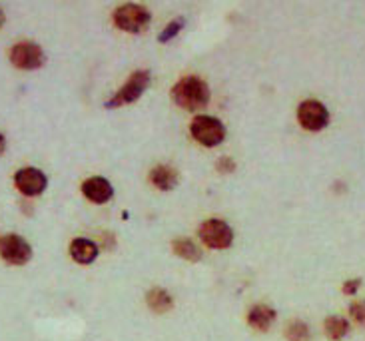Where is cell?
I'll return each mask as SVG.
<instances>
[{"label":"cell","mask_w":365,"mask_h":341,"mask_svg":"<svg viewBox=\"0 0 365 341\" xmlns=\"http://www.w3.org/2000/svg\"><path fill=\"white\" fill-rule=\"evenodd\" d=\"M172 100L184 110H204L210 102V88L200 76H184L172 88Z\"/></svg>","instance_id":"cell-1"},{"label":"cell","mask_w":365,"mask_h":341,"mask_svg":"<svg viewBox=\"0 0 365 341\" xmlns=\"http://www.w3.org/2000/svg\"><path fill=\"white\" fill-rule=\"evenodd\" d=\"M112 20L116 24V29L124 30L128 34H140V32L148 29L152 14H150L146 6L130 2V4H122V6L114 10Z\"/></svg>","instance_id":"cell-2"},{"label":"cell","mask_w":365,"mask_h":341,"mask_svg":"<svg viewBox=\"0 0 365 341\" xmlns=\"http://www.w3.org/2000/svg\"><path fill=\"white\" fill-rule=\"evenodd\" d=\"M190 132L196 142L206 148L220 146L226 138V126L216 116H207V114H200L194 118L190 124Z\"/></svg>","instance_id":"cell-3"},{"label":"cell","mask_w":365,"mask_h":341,"mask_svg":"<svg viewBox=\"0 0 365 341\" xmlns=\"http://www.w3.org/2000/svg\"><path fill=\"white\" fill-rule=\"evenodd\" d=\"M197 235L210 250H227L234 244V230L224 220H216V218L202 222V225L197 228Z\"/></svg>","instance_id":"cell-4"},{"label":"cell","mask_w":365,"mask_h":341,"mask_svg":"<svg viewBox=\"0 0 365 341\" xmlns=\"http://www.w3.org/2000/svg\"><path fill=\"white\" fill-rule=\"evenodd\" d=\"M148 86H150V72L148 70H138V72L130 74L128 82L120 88L118 92L110 98L104 106L120 108V106H126V104H132V102H136V100L146 92V88Z\"/></svg>","instance_id":"cell-5"},{"label":"cell","mask_w":365,"mask_h":341,"mask_svg":"<svg viewBox=\"0 0 365 341\" xmlns=\"http://www.w3.org/2000/svg\"><path fill=\"white\" fill-rule=\"evenodd\" d=\"M297 122L299 126L307 130V132H319L329 124V112H327L326 104H322L319 100H304L297 106Z\"/></svg>","instance_id":"cell-6"},{"label":"cell","mask_w":365,"mask_h":341,"mask_svg":"<svg viewBox=\"0 0 365 341\" xmlns=\"http://www.w3.org/2000/svg\"><path fill=\"white\" fill-rule=\"evenodd\" d=\"M0 258L10 265H24L32 258V248L19 234L0 235Z\"/></svg>","instance_id":"cell-7"},{"label":"cell","mask_w":365,"mask_h":341,"mask_svg":"<svg viewBox=\"0 0 365 341\" xmlns=\"http://www.w3.org/2000/svg\"><path fill=\"white\" fill-rule=\"evenodd\" d=\"M10 62L20 70H36L44 64V50L40 49L36 42H30V40H24V42H16L12 49H10Z\"/></svg>","instance_id":"cell-8"},{"label":"cell","mask_w":365,"mask_h":341,"mask_svg":"<svg viewBox=\"0 0 365 341\" xmlns=\"http://www.w3.org/2000/svg\"><path fill=\"white\" fill-rule=\"evenodd\" d=\"M14 185L19 188L20 194L34 198V195H40L46 190L48 178L38 168H20L14 174Z\"/></svg>","instance_id":"cell-9"},{"label":"cell","mask_w":365,"mask_h":341,"mask_svg":"<svg viewBox=\"0 0 365 341\" xmlns=\"http://www.w3.org/2000/svg\"><path fill=\"white\" fill-rule=\"evenodd\" d=\"M82 194L86 195L90 202H94V204H106V202L112 200V195H114V188H112V184H110L106 178L92 175L88 180H84Z\"/></svg>","instance_id":"cell-10"},{"label":"cell","mask_w":365,"mask_h":341,"mask_svg":"<svg viewBox=\"0 0 365 341\" xmlns=\"http://www.w3.org/2000/svg\"><path fill=\"white\" fill-rule=\"evenodd\" d=\"M276 310H274L272 305H267V303H256V305L250 307V312H247V323H250V327L256 330V332H269L274 322H276Z\"/></svg>","instance_id":"cell-11"},{"label":"cell","mask_w":365,"mask_h":341,"mask_svg":"<svg viewBox=\"0 0 365 341\" xmlns=\"http://www.w3.org/2000/svg\"><path fill=\"white\" fill-rule=\"evenodd\" d=\"M100 254V248L92 240H86V238H76L72 244H70V255L76 263H82V265H88L92 263Z\"/></svg>","instance_id":"cell-12"},{"label":"cell","mask_w":365,"mask_h":341,"mask_svg":"<svg viewBox=\"0 0 365 341\" xmlns=\"http://www.w3.org/2000/svg\"><path fill=\"white\" fill-rule=\"evenodd\" d=\"M150 182L162 192H170V190H174L178 185V172L172 166L160 164V166L150 170Z\"/></svg>","instance_id":"cell-13"},{"label":"cell","mask_w":365,"mask_h":341,"mask_svg":"<svg viewBox=\"0 0 365 341\" xmlns=\"http://www.w3.org/2000/svg\"><path fill=\"white\" fill-rule=\"evenodd\" d=\"M146 305H148L150 312L158 313V315H164L168 313L172 307H174V300L166 290L162 287H152L148 293H146Z\"/></svg>","instance_id":"cell-14"},{"label":"cell","mask_w":365,"mask_h":341,"mask_svg":"<svg viewBox=\"0 0 365 341\" xmlns=\"http://www.w3.org/2000/svg\"><path fill=\"white\" fill-rule=\"evenodd\" d=\"M172 252L178 258H182V260H186V262H200L202 260L200 248L192 240H187V238H176L172 242Z\"/></svg>","instance_id":"cell-15"},{"label":"cell","mask_w":365,"mask_h":341,"mask_svg":"<svg viewBox=\"0 0 365 341\" xmlns=\"http://www.w3.org/2000/svg\"><path fill=\"white\" fill-rule=\"evenodd\" d=\"M324 332L331 341H341L349 333V322L341 315H329L324 322Z\"/></svg>","instance_id":"cell-16"},{"label":"cell","mask_w":365,"mask_h":341,"mask_svg":"<svg viewBox=\"0 0 365 341\" xmlns=\"http://www.w3.org/2000/svg\"><path fill=\"white\" fill-rule=\"evenodd\" d=\"M286 340L287 341H309L312 340V332L309 325L302 320H292L286 325Z\"/></svg>","instance_id":"cell-17"},{"label":"cell","mask_w":365,"mask_h":341,"mask_svg":"<svg viewBox=\"0 0 365 341\" xmlns=\"http://www.w3.org/2000/svg\"><path fill=\"white\" fill-rule=\"evenodd\" d=\"M184 24H186V20H184V19L172 20L168 26H166V29L160 32L158 42H162V44H164V42H170L172 39H176V36L180 34V30L184 29Z\"/></svg>","instance_id":"cell-18"},{"label":"cell","mask_w":365,"mask_h":341,"mask_svg":"<svg viewBox=\"0 0 365 341\" xmlns=\"http://www.w3.org/2000/svg\"><path fill=\"white\" fill-rule=\"evenodd\" d=\"M349 315H351V320H354L357 325L365 327V300H359V302L351 303V305H349Z\"/></svg>","instance_id":"cell-19"},{"label":"cell","mask_w":365,"mask_h":341,"mask_svg":"<svg viewBox=\"0 0 365 341\" xmlns=\"http://www.w3.org/2000/svg\"><path fill=\"white\" fill-rule=\"evenodd\" d=\"M216 170L220 172V174H232V172L236 170V162H234L232 158L222 156L216 162Z\"/></svg>","instance_id":"cell-20"},{"label":"cell","mask_w":365,"mask_h":341,"mask_svg":"<svg viewBox=\"0 0 365 341\" xmlns=\"http://www.w3.org/2000/svg\"><path fill=\"white\" fill-rule=\"evenodd\" d=\"M359 287H361V280L356 278V280H347V282H344L341 292L346 293V295H356V293L359 292Z\"/></svg>","instance_id":"cell-21"},{"label":"cell","mask_w":365,"mask_h":341,"mask_svg":"<svg viewBox=\"0 0 365 341\" xmlns=\"http://www.w3.org/2000/svg\"><path fill=\"white\" fill-rule=\"evenodd\" d=\"M4 148H6V140H4V136L0 134V154L4 152Z\"/></svg>","instance_id":"cell-22"},{"label":"cell","mask_w":365,"mask_h":341,"mask_svg":"<svg viewBox=\"0 0 365 341\" xmlns=\"http://www.w3.org/2000/svg\"><path fill=\"white\" fill-rule=\"evenodd\" d=\"M2 24H4V12L0 10V26H2Z\"/></svg>","instance_id":"cell-23"}]
</instances>
